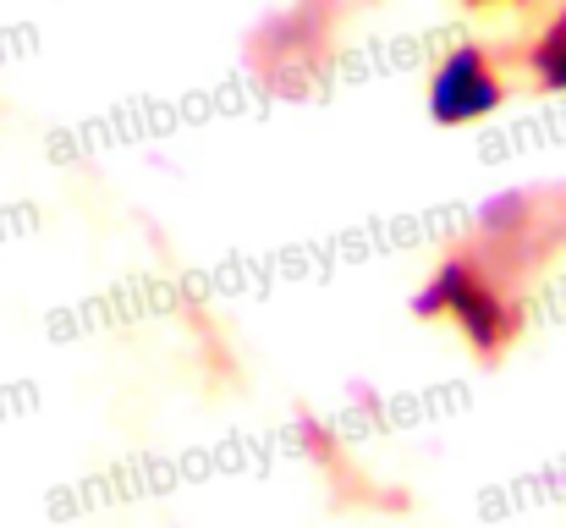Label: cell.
<instances>
[{
  "label": "cell",
  "instance_id": "6da1fadb",
  "mask_svg": "<svg viewBox=\"0 0 566 528\" xmlns=\"http://www.w3.org/2000/svg\"><path fill=\"white\" fill-rule=\"evenodd\" d=\"M412 314L418 320H451L479 358H501L523 331V309H517V298L506 292L501 270L484 253L446 259L423 281V292L412 298Z\"/></svg>",
  "mask_w": 566,
  "mask_h": 528
},
{
  "label": "cell",
  "instance_id": "7a4b0ae2",
  "mask_svg": "<svg viewBox=\"0 0 566 528\" xmlns=\"http://www.w3.org/2000/svg\"><path fill=\"white\" fill-rule=\"evenodd\" d=\"M506 105V77L484 44H457L429 72V116L440 127H473Z\"/></svg>",
  "mask_w": 566,
  "mask_h": 528
},
{
  "label": "cell",
  "instance_id": "3957f363",
  "mask_svg": "<svg viewBox=\"0 0 566 528\" xmlns=\"http://www.w3.org/2000/svg\"><path fill=\"white\" fill-rule=\"evenodd\" d=\"M528 77L545 94H566V6L545 22V33L528 44Z\"/></svg>",
  "mask_w": 566,
  "mask_h": 528
},
{
  "label": "cell",
  "instance_id": "277c9868",
  "mask_svg": "<svg viewBox=\"0 0 566 528\" xmlns=\"http://www.w3.org/2000/svg\"><path fill=\"white\" fill-rule=\"evenodd\" d=\"M468 6H506V0H468Z\"/></svg>",
  "mask_w": 566,
  "mask_h": 528
}]
</instances>
